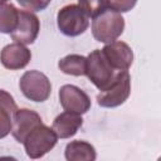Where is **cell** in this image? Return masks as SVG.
Here are the masks:
<instances>
[{"label":"cell","mask_w":161,"mask_h":161,"mask_svg":"<svg viewBox=\"0 0 161 161\" xmlns=\"http://www.w3.org/2000/svg\"><path fill=\"white\" fill-rule=\"evenodd\" d=\"M91 28L93 38L99 43L107 44L114 42L122 35L125 30V19L121 13L106 9L104 11L93 16Z\"/></svg>","instance_id":"1"},{"label":"cell","mask_w":161,"mask_h":161,"mask_svg":"<svg viewBox=\"0 0 161 161\" xmlns=\"http://www.w3.org/2000/svg\"><path fill=\"white\" fill-rule=\"evenodd\" d=\"M118 73L119 72L108 63L101 49H94L88 54L86 75L99 91L106 89L114 80Z\"/></svg>","instance_id":"2"},{"label":"cell","mask_w":161,"mask_h":161,"mask_svg":"<svg viewBox=\"0 0 161 161\" xmlns=\"http://www.w3.org/2000/svg\"><path fill=\"white\" fill-rule=\"evenodd\" d=\"M58 141V136L54 130L45 126L44 123L38 125L33 128L23 141L25 152L30 158H40L47 155Z\"/></svg>","instance_id":"3"},{"label":"cell","mask_w":161,"mask_h":161,"mask_svg":"<svg viewBox=\"0 0 161 161\" xmlns=\"http://www.w3.org/2000/svg\"><path fill=\"white\" fill-rule=\"evenodd\" d=\"M131 94V75L128 70H122L114 80L96 97L98 106L104 108H114L123 104Z\"/></svg>","instance_id":"4"},{"label":"cell","mask_w":161,"mask_h":161,"mask_svg":"<svg viewBox=\"0 0 161 161\" xmlns=\"http://www.w3.org/2000/svg\"><path fill=\"white\" fill-rule=\"evenodd\" d=\"M57 25L62 34L67 36H78L89 26L88 15L75 4H69L59 9L57 14Z\"/></svg>","instance_id":"5"},{"label":"cell","mask_w":161,"mask_h":161,"mask_svg":"<svg viewBox=\"0 0 161 161\" xmlns=\"http://www.w3.org/2000/svg\"><path fill=\"white\" fill-rule=\"evenodd\" d=\"M19 88L21 93L33 102H44L49 98L52 92V84L49 78L39 70H28L25 72L20 80Z\"/></svg>","instance_id":"6"},{"label":"cell","mask_w":161,"mask_h":161,"mask_svg":"<svg viewBox=\"0 0 161 161\" xmlns=\"http://www.w3.org/2000/svg\"><path fill=\"white\" fill-rule=\"evenodd\" d=\"M59 102L64 111L83 114L91 108L89 96L74 84H64L59 88Z\"/></svg>","instance_id":"7"},{"label":"cell","mask_w":161,"mask_h":161,"mask_svg":"<svg viewBox=\"0 0 161 161\" xmlns=\"http://www.w3.org/2000/svg\"><path fill=\"white\" fill-rule=\"evenodd\" d=\"M40 30L39 18L28 10H19V19L15 29L10 33V36L14 42L28 45L33 44L38 38Z\"/></svg>","instance_id":"8"},{"label":"cell","mask_w":161,"mask_h":161,"mask_svg":"<svg viewBox=\"0 0 161 161\" xmlns=\"http://www.w3.org/2000/svg\"><path fill=\"white\" fill-rule=\"evenodd\" d=\"M101 50L108 63L118 72L128 70L133 63V52L131 47L125 42L114 40L107 43Z\"/></svg>","instance_id":"9"},{"label":"cell","mask_w":161,"mask_h":161,"mask_svg":"<svg viewBox=\"0 0 161 161\" xmlns=\"http://www.w3.org/2000/svg\"><path fill=\"white\" fill-rule=\"evenodd\" d=\"M40 123H43L42 117L35 111L29 108L16 109L15 113L13 114L11 135L18 142L23 143L26 135Z\"/></svg>","instance_id":"10"},{"label":"cell","mask_w":161,"mask_h":161,"mask_svg":"<svg viewBox=\"0 0 161 161\" xmlns=\"http://www.w3.org/2000/svg\"><path fill=\"white\" fill-rule=\"evenodd\" d=\"M31 59V52L20 43H10L5 45L0 52L1 64L10 70H18L25 68Z\"/></svg>","instance_id":"11"},{"label":"cell","mask_w":161,"mask_h":161,"mask_svg":"<svg viewBox=\"0 0 161 161\" xmlns=\"http://www.w3.org/2000/svg\"><path fill=\"white\" fill-rule=\"evenodd\" d=\"M82 125L83 118L80 114L65 111L54 118L52 128L54 130L58 138H70L78 132Z\"/></svg>","instance_id":"12"},{"label":"cell","mask_w":161,"mask_h":161,"mask_svg":"<svg viewBox=\"0 0 161 161\" xmlns=\"http://www.w3.org/2000/svg\"><path fill=\"white\" fill-rule=\"evenodd\" d=\"M16 109L18 107L13 96L6 91L0 89V138L6 137L11 132L13 114Z\"/></svg>","instance_id":"13"},{"label":"cell","mask_w":161,"mask_h":161,"mask_svg":"<svg viewBox=\"0 0 161 161\" xmlns=\"http://www.w3.org/2000/svg\"><path fill=\"white\" fill-rule=\"evenodd\" d=\"M64 156L68 161H94L97 152L93 145L83 140L70 141L64 150Z\"/></svg>","instance_id":"14"},{"label":"cell","mask_w":161,"mask_h":161,"mask_svg":"<svg viewBox=\"0 0 161 161\" xmlns=\"http://www.w3.org/2000/svg\"><path fill=\"white\" fill-rule=\"evenodd\" d=\"M58 68L64 73L74 77L86 75L87 57L79 54H68L58 62Z\"/></svg>","instance_id":"15"},{"label":"cell","mask_w":161,"mask_h":161,"mask_svg":"<svg viewBox=\"0 0 161 161\" xmlns=\"http://www.w3.org/2000/svg\"><path fill=\"white\" fill-rule=\"evenodd\" d=\"M19 19V10L8 1H0V33L10 34Z\"/></svg>","instance_id":"16"},{"label":"cell","mask_w":161,"mask_h":161,"mask_svg":"<svg viewBox=\"0 0 161 161\" xmlns=\"http://www.w3.org/2000/svg\"><path fill=\"white\" fill-rule=\"evenodd\" d=\"M78 6L88 15V18H93L108 9L107 0H78Z\"/></svg>","instance_id":"17"},{"label":"cell","mask_w":161,"mask_h":161,"mask_svg":"<svg viewBox=\"0 0 161 161\" xmlns=\"http://www.w3.org/2000/svg\"><path fill=\"white\" fill-rule=\"evenodd\" d=\"M137 0H107L108 9L117 13H127L135 8Z\"/></svg>","instance_id":"18"},{"label":"cell","mask_w":161,"mask_h":161,"mask_svg":"<svg viewBox=\"0 0 161 161\" xmlns=\"http://www.w3.org/2000/svg\"><path fill=\"white\" fill-rule=\"evenodd\" d=\"M20 6H23L24 9H26L28 11H42L44 10L52 0H16Z\"/></svg>","instance_id":"19"},{"label":"cell","mask_w":161,"mask_h":161,"mask_svg":"<svg viewBox=\"0 0 161 161\" xmlns=\"http://www.w3.org/2000/svg\"><path fill=\"white\" fill-rule=\"evenodd\" d=\"M0 1H8V0H0Z\"/></svg>","instance_id":"20"}]
</instances>
